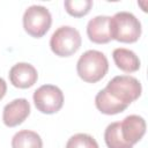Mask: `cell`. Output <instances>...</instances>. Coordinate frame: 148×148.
Listing matches in <instances>:
<instances>
[{
  "label": "cell",
  "instance_id": "1",
  "mask_svg": "<svg viewBox=\"0 0 148 148\" xmlns=\"http://www.w3.org/2000/svg\"><path fill=\"white\" fill-rule=\"evenodd\" d=\"M108 69L109 61L105 54L97 50L86 51L76 64L79 76L88 83H96L102 80L108 73Z\"/></svg>",
  "mask_w": 148,
  "mask_h": 148
},
{
  "label": "cell",
  "instance_id": "2",
  "mask_svg": "<svg viewBox=\"0 0 148 148\" xmlns=\"http://www.w3.org/2000/svg\"><path fill=\"white\" fill-rule=\"evenodd\" d=\"M111 38L121 43H135L141 36L140 21L128 12H118L110 17Z\"/></svg>",
  "mask_w": 148,
  "mask_h": 148
},
{
  "label": "cell",
  "instance_id": "3",
  "mask_svg": "<svg viewBox=\"0 0 148 148\" xmlns=\"http://www.w3.org/2000/svg\"><path fill=\"white\" fill-rule=\"evenodd\" d=\"M104 89L112 98L126 105L138 99L142 91L139 80L130 75L114 76L108 82Z\"/></svg>",
  "mask_w": 148,
  "mask_h": 148
},
{
  "label": "cell",
  "instance_id": "4",
  "mask_svg": "<svg viewBox=\"0 0 148 148\" xmlns=\"http://www.w3.org/2000/svg\"><path fill=\"white\" fill-rule=\"evenodd\" d=\"M81 42L80 32L75 28L62 25L52 34L50 47L58 57H69L80 49Z\"/></svg>",
  "mask_w": 148,
  "mask_h": 148
},
{
  "label": "cell",
  "instance_id": "5",
  "mask_svg": "<svg viewBox=\"0 0 148 148\" xmlns=\"http://www.w3.org/2000/svg\"><path fill=\"white\" fill-rule=\"evenodd\" d=\"M51 23V13L44 6H30L23 14V28L31 37H43L49 31Z\"/></svg>",
  "mask_w": 148,
  "mask_h": 148
},
{
  "label": "cell",
  "instance_id": "6",
  "mask_svg": "<svg viewBox=\"0 0 148 148\" xmlns=\"http://www.w3.org/2000/svg\"><path fill=\"white\" fill-rule=\"evenodd\" d=\"M34 103L38 111L46 114L58 112L64 105V94L57 86L44 84L34 92Z\"/></svg>",
  "mask_w": 148,
  "mask_h": 148
},
{
  "label": "cell",
  "instance_id": "7",
  "mask_svg": "<svg viewBox=\"0 0 148 148\" xmlns=\"http://www.w3.org/2000/svg\"><path fill=\"white\" fill-rule=\"evenodd\" d=\"M30 114V104L25 98H16L5 105L2 121L8 127L22 124Z\"/></svg>",
  "mask_w": 148,
  "mask_h": 148
},
{
  "label": "cell",
  "instance_id": "8",
  "mask_svg": "<svg viewBox=\"0 0 148 148\" xmlns=\"http://www.w3.org/2000/svg\"><path fill=\"white\" fill-rule=\"evenodd\" d=\"M119 126L123 139L131 146L139 142L146 133V121L138 114L127 116L123 121H119Z\"/></svg>",
  "mask_w": 148,
  "mask_h": 148
},
{
  "label": "cell",
  "instance_id": "9",
  "mask_svg": "<svg viewBox=\"0 0 148 148\" xmlns=\"http://www.w3.org/2000/svg\"><path fill=\"white\" fill-rule=\"evenodd\" d=\"M9 80L10 83L21 89L30 88L34 86L38 79V74L36 68L28 62H18L14 65L9 71Z\"/></svg>",
  "mask_w": 148,
  "mask_h": 148
},
{
  "label": "cell",
  "instance_id": "10",
  "mask_svg": "<svg viewBox=\"0 0 148 148\" xmlns=\"http://www.w3.org/2000/svg\"><path fill=\"white\" fill-rule=\"evenodd\" d=\"M87 35L92 43H109L112 39L110 32V16L98 15L91 18L87 25Z\"/></svg>",
  "mask_w": 148,
  "mask_h": 148
},
{
  "label": "cell",
  "instance_id": "11",
  "mask_svg": "<svg viewBox=\"0 0 148 148\" xmlns=\"http://www.w3.org/2000/svg\"><path fill=\"white\" fill-rule=\"evenodd\" d=\"M112 57L116 66L126 73H133L140 68L139 57L128 49H124V47L114 49L112 52Z\"/></svg>",
  "mask_w": 148,
  "mask_h": 148
},
{
  "label": "cell",
  "instance_id": "12",
  "mask_svg": "<svg viewBox=\"0 0 148 148\" xmlns=\"http://www.w3.org/2000/svg\"><path fill=\"white\" fill-rule=\"evenodd\" d=\"M95 105L104 114H117V113H120L124 110H126L128 106V105L123 104V103L116 101L114 98H112L105 91V89H102L97 92V95L95 97Z\"/></svg>",
  "mask_w": 148,
  "mask_h": 148
},
{
  "label": "cell",
  "instance_id": "13",
  "mask_svg": "<svg viewBox=\"0 0 148 148\" xmlns=\"http://www.w3.org/2000/svg\"><path fill=\"white\" fill-rule=\"evenodd\" d=\"M12 148H43V141L36 132L22 130L13 136Z\"/></svg>",
  "mask_w": 148,
  "mask_h": 148
},
{
  "label": "cell",
  "instance_id": "14",
  "mask_svg": "<svg viewBox=\"0 0 148 148\" xmlns=\"http://www.w3.org/2000/svg\"><path fill=\"white\" fill-rule=\"evenodd\" d=\"M104 141L108 148H133V146L128 145L123 139L119 121L111 123L110 125H108L104 132Z\"/></svg>",
  "mask_w": 148,
  "mask_h": 148
},
{
  "label": "cell",
  "instance_id": "15",
  "mask_svg": "<svg viewBox=\"0 0 148 148\" xmlns=\"http://www.w3.org/2000/svg\"><path fill=\"white\" fill-rule=\"evenodd\" d=\"M64 6L66 12L69 15L74 17H82L90 12L92 7V1L91 0H66Z\"/></svg>",
  "mask_w": 148,
  "mask_h": 148
},
{
  "label": "cell",
  "instance_id": "16",
  "mask_svg": "<svg viewBox=\"0 0 148 148\" xmlns=\"http://www.w3.org/2000/svg\"><path fill=\"white\" fill-rule=\"evenodd\" d=\"M66 148H98V143L91 135L77 133L68 139Z\"/></svg>",
  "mask_w": 148,
  "mask_h": 148
},
{
  "label": "cell",
  "instance_id": "17",
  "mask_svg": "<svg viewBox=\"0 0 148 148\" xmlns=\"http://www.w3.org/2000/svg\"><path fill=\"white\" fill-rule=\"evenodd\" d=\"M6 91H7V84H6V81L0 77V99L3 98V96L6 95Z\"/></svg>",
  "mask_w": 148,
  "mask_h": 148
}]
</instances>
